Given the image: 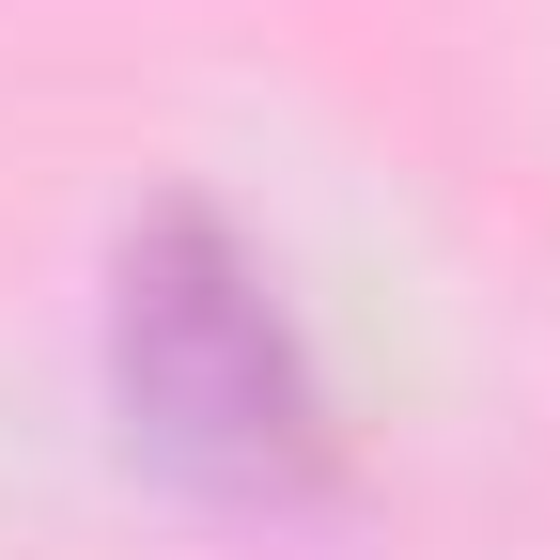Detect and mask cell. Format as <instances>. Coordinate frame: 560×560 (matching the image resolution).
<instances>
[{
	"instance_id": "cell-1",
	"label": "cell",
	"mask_w": 560,
	"mask_h": 560,
	"mask_svg": "<svg viewBox=\"0 0 560 560\" xmlns=\"http://www.w3.org/2000/svg\"><path fill=\"white\" fill-rule=\"evenodd\" d=\"M125 405L202 482H296L327 436V389L296 359V327H280V296L202 219H172L125 265Z\"/></svg>"
}]
</instances>
